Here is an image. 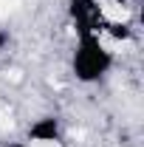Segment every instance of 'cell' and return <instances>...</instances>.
<instances>
[{"mask_svg": "<svg viewBox=\"0 0 144 147\" xmlns=\"http://www.w3.org/2000/svg\"><path fill=\"white\" fill-rule=\"evenodd\" d=\"M28 142H37V144H51V142H59V119H57V116L34 119V122H31V127H28Z\"/></svg>", "mask_w": 144, "mask_h": 147, "instance_id": "obj_2", "label": "cell"}, {"mask_svg": "<svg viewBox=\"0 0 144 147\" xmlns=\"http://www.w3.org/2000/svg\"><path fill=\"white\" fill-rule=\"evenodd\" d=\"M116 65V54L105 45L102 34H76V48L71 57V71L79 82L93 85L105 79Z\"/></svg>", "mask_w": 144, "mask_h": 147, "instance_id": "obj_1", "label": "cell"}, {"mask_svg": "<svg viewBox=\"0 0 144 147\" xmlns=\"http://www.w3.org/2000/svg\"><path fill=\"white\" fill-rule=\"evenodd\" d=\"M9 45V31H0V51Z\"/></svg>", "mask_w": 144, "mask_h": 147, "instance_id": "obj_3", "label": "cell"}]
</instances>
